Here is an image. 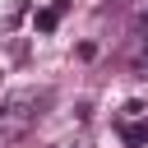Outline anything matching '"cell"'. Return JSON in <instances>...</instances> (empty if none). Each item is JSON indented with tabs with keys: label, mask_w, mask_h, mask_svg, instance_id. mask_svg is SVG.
Instances as JSON below:
<instances>
[{
	"label": "cell",
	"mask_w": 148,
	"mask_h": 148,
	"mask_svg": "<svg viewBox=\"0 0 148 148\" xmlns=\"http://www.w3.org/2000/svg\"><path fill=\"white\" fill-rule=\"evenodd\" d=\"M46 102H51V92L46 88H14L5 102H0V139H23L32 125H37V116L46 111Z\"/></svg>",
	"instance_id": "1"
},
{
	"label": "cell",
	"mask_w": 148,
	"mask_h": 148,
	"mask_svg": "<svg viewBox=\"0 0 148 148\" xmlns=\"http://www.w3.org/2000/svg\"><path fill=\"white\" fill-rule=\"evenodd\" d=\"M120 139H125L130 148L148 143V120H125V125H120Z\"/></svg>",
	"instance_id": "3"
},
{
	"label": "cell",
	"mask_w": 148,
	"mask_h": 148,
	"mask_svg": "<svg viewBox=\"0 0 148 148\" xmlns=\"http://www.w3.org/2000/svg\"><path fill=\"white\" fill-rule=\"evenodd\" d=\"M65 5H69V0H51V5H46V9H42V14L32 18V23H37V32H51V28L60 23V14H65Z\"/></svg>",
	"instance_id": "2"
}]
</instances>
